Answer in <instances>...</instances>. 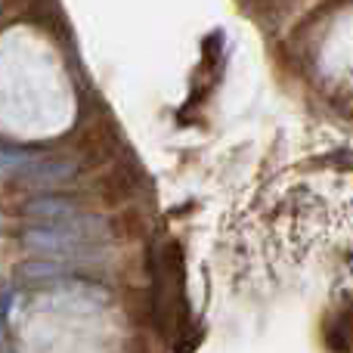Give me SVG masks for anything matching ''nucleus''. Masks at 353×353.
I'll return each mask as SVG.
<instances>
[{"mask_svg": "<svg viewBox=\"0 0 353 353\" xmlns=\"http://www.w3.org/2000/svg\"><path fill=\"white\" fill-rule=\"evenodd\" d=\"M105 236H109V230H105L103 220L81 211L78 217L28 226L22 232V245L31 254H41L47 261L78 263L97 257L105 245Z\"/></svg>", "mask_w": 353, "mask_h": 353, "instance_id": "obj_1", "label": "nucleus"}, {"mask_svg": "<svg viewBox=\"0 0 353 353\" xmlns=\"http://www.w3.org/2000/svg\"><path fill=\"white\" fill-rule=\"evenodd\" d=\"M78 174L68 155L50 152V149H10L0 146V176L16 183H28V186H59V183L72 180Z\"/></svg>", "mask_w": 353, "mask_h": 353, "instance_id": "obj_2", "label": "nucleus"}, {"mask_svg": "<svg viewBox=\"0 0 353 353\" xmlns=\"http://www.w3.org/2000/svg\"><path fill=\"white\" fill-rule=\"evenodd\" d=\"M22 214L31 220H37V223H50V220L78 217L81 205L74 199H65V195H41V199H31L28 205L22 208Z\"/></svg>", "mask_w": 353, "mask_h": 353, "instance_id": "obj_3", "label": "nucleus"}]
</instances>
